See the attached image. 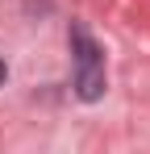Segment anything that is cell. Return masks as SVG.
Listing matches in <instances>:
<instances>
[{"label":"cell","instance_id":"obj_1","mask_svg":"<svg viewBox=\"0 0 150 154\" xmlns=\"http://www.w3.org/2000/svg\"><path fill=\"white\" fill-rule=\"evenodd\" d=\"M67 38H71V54H75V96L83 104H96L104 96V88H108V79H104V50L96 46V38L79 21H71Z\"/></svg>","mask_w":150,"mask_h":154},{"label":"cell","instance_id":"obj_2","mask_svg":"<svg viewBox=\"0 0 150 154\" xmlns=\"http://www.w3.org/2000/svg\"><path fill=\"white\" fill-rule=\"evenodd\" d=\"M4 79H8V67H4V58H0V83H4Z\"/></svg>","mask_w":150,"mask_h":154}]
</instances>
